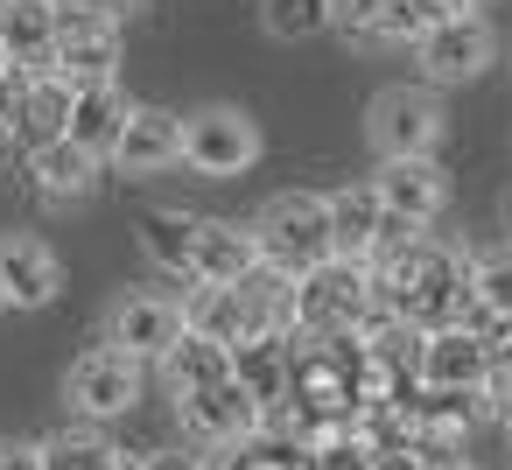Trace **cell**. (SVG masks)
<instances>
[{
    "label": "cell",
    "instance_id": "cell-1",
    "mask_svg": "<svg viewBox=\"0 0 512 470\" xmlns=\"http://www.w3.org/2000/svg\"><path fill=\"white\" fill-rule=\"evenodd\" d=\"M372 295H379L386 316H400L421 337L456 330L470 316V260L456 246L428 239V232H400L372 260Z\"/></svg>",
    "mask_w": 512,
    "mask_h": 470
},
{
    "label": "cell",
    "instance_id": "cell-2",
    "mask_svg": "<svg viewBox=\"0 0 512 470\" xmlns=\"http://www.w3.org/2000/svg\"><path fill=\"white\" fill-rule=\"evenodd\" d=\"M162 386H169L183 428H190L204 449H239V442L267 435L260 407H253V400L239 393V379H232V351H218V344H204V337H190V330H183L176 351L162 358Z\"/></svg>",
    "mask_w": 512,
    "mask_h": 470
},
{
    "label": "cell",
    "instance_id": "cell-3",
    "mask_svg": "<svg viewBox=\"0 0 512 470\" xmlns=\"http://www.w3.org/2000/svg\"><path fill=\"white\" fill-rule=\"evenodd\" d=\"M246 232H253V246H260V267L281 274V281H302L309 267L330 260V204H323L316 190H281V197H267Z\"/></svg>",
    "mask_w": 512,
    "mask_h": 470
},
{
    "label": "cell",
    "instance_id": "cell-4",
    "mask_svg": "<svg viewBox=\"0 0 512 470\" xmlns=\"http://www.w3.org/2000/svg\"><path fill=\"white\" fill-rule=\"evenodd\" d=\"M372 309H379L372 267H358V260H323L302 281H288V330L295 337H351Z\"/></svg>",
    "mask_w": 512,
    "mask_h": 470
},
{
    "label": "cell",
    "instance_id": "cell-5",
    "mask_svg": "<svg viewBox=\"0 0 512 470\" xmlns=\"http://www.w3.org/2000/svg\"><path fill=\"white\" fill-rule=\"evenodd\" d=\"M449 134V113L428 85H386L365 113V141L379 148V162H435Z\"/></svg>",
    "mask_w": 512,
    "mask_h": 470
},
{
    "label": "cell",
    "instance_id": "cell-6",
    "mask_svg": "<svg viewBox=\"0 0 512 470\" xmlns=\"http://www.w3.org/2000/svg\"><path fill=\"white\" fill-rule=\"evenodd\" d=\"M183 162L197 176H246L260 162V120L246 106H225V99L183 113Z\"/></svg>",
    "mask_w": 512,
    "mask_h": 470
},
{
    "label": "cell",
    "instance_id": "cell-7",
    "mask_svg": "<svg viewBox=\"0 0 512 470\" xmlns=\"http://www.w3.org/2000/svg\"><path fill=\"white\" fill-rule=\"evenodd\" d=\"M491 57H498V36H491V22H484V15H442V22L414 43V64H421L428 92L484 78V64H491Z\"/></svg>",
    "mask_w": 512,
    "mask_h": 470
},
{
    "label": "cell",
    "instance_id": "cell-8",
    "mask_svg": "<svg viewBox=\"0 0 512 470\" xmlns=\"http://www.w3.org/2000/svg\"><path fill=\"white\" fill-rule=\"evenodd\" d=\"M176 337H183V302H176V295H148V288L113 295V309H106V344H113L120 358L162 365V358L176 351Z\"/></svg>",
    "mask_w": 512,
    "mask_h": 470
},
{
    "label": "cell",
    "instance_id": "cell-9",
    "mask_svg": "<svg viewBox=\"0 0 512 470\" xmlns=\"http://www.w3.org/2000/svg\"><path fill=\"white\" fill-rule=\"evenodd\" d=\"M113 71H120V22L57 0V64H50V78H64L78 92V85H113Z\"/></svg>",
    "mask_w": 512,
    "mask_h": 470
},
{
    "label": "cell",
    "instance_id": "cell-10",
    "mask_svg": "<svg viewBox=\"0 0 512 470\" xmlns=\"http://www.w3.org/2000/svg\"><path fill=\"white\" fill-rule=\"evenodd\" d=\"M64 400H71L85 421H113V414H127V407L141 400V365L120 358L113 344H92V351L64 372Z\"/></svg>",
    "mask_w": 512,
    "mask_h": 470
},
{
    "label": "cell",
    "instance_id": "cell-11",
    "mask_svg": "<svg viewBox=\"0 0 512 470\" xmlns=\"http://www.w3.org/2000/svg\"><path fill=\"white\" fill-rule=\"evenodd\" d=\"M57 295H64L57 253L36 232H0V309L29 316V309H50Z\"/></svg>",
    "mask_w": 512,
    "mask_h": 470
},
{
    "label": "cell",
    "instance_id": "cell-12",
    "mask_svg": "<svg viewBox=\"0 0 512 470\" xmlns=\"http://www.w3.org/2000/svg\"><path fill=\"white\" fill-rule=\"evenodd\" d=\"M491 379V344L477 330H435L421 337V365H414V393H484Z\"/></svg>",
    "mask_w": 512,
    "mask_h": 470
},
{
    "label": "cell",
    "instance_id": "cell-13",
    "mask_svg": "<svg viewBox=\"0 0 512 470\" xmlns=\"http://www.w3.org/2000/svg\"><path fill=\"white\" fill-rule=\"evenodd\" d=\"M0 64L22 85L50 78V64H57V0H8V8H0Z\"/></svg>",
    "mask_w": 512,
    "mask_h": 470
},
{
    "label": "cell",
    "instance_id": "cell-14",
    "mask_svg": "<svg viewBox=\"0 0 512 470\" xmlns=\"http://www.w3.org/2000/svg\"><path fill=\"white\" fill-rule=\"evenodd\" d=\"M372 197H379V211H386L393 225L428 232V225L442 218V204H449V176H442L435 162H379Z\"/></svg>",
    "mask_w": 512,
    "mask_h": 470
},
{
    "label": "cell",
    "instance_id": "cell-15",
    "mask_svg": "<svg viewBox=\"0 0 512 470\" xmlns=\"http://www.w3.org/2000/svg\"><path fill=\"white\" fill-rule=\"evenodd\" d=\"M106 162H113L120 176H162V169H176V162H183V113H169V106H134Z\"/></svg>",
    "mask_w": 512,
    "mask_h": 470
},
{
    "label": "cell",
    "instance_id": "cell-16",
    "mask_svg": "<svg viewBox=\"0 0 512 470\" xmlns=\"http://www.w3.org/2000/svg\"><path fill=\"white\" fill-rule=\"evenodd\" d=\"M260 274V246L246 225L232 218H197V239H190V281L197 288H239Z\"/></svg>",
    "mask_w": 512,
    "mask_h": 470
},
{
    "label": "cell",
    "instance_id": "cell-17",
    "mask_svg": "<svg viewBox=\"0 0 512 470\" xmlns=\"http://www.w3.org/2000/svg\"><path fill=\"white\" fill-rule=\"evenodd\" d=\"M288 351H295V330H260V337H246V344L232 351V379H239V393L260 407L267 428H274L281 407H288Z\"/></svg>",
    "mask_w": 512,
    "mask_h": 470
},
{
    "label": "cell",
    "instance_id": "cell-18",
    "mask_svg": "<svg viewBox=\"0 0 512 470\" xmlns=\"http://www.w3.org/2000/svg\"><path fill=\"white\" fill-rule=\"evenodd\" d=\"M330 260H358L372 267L379 246H386V211L372 197V183H351V190H330Z\"/></svg>",
    "mask_w": 512,
    "mask_h": 470
},
{
    "label": "cell",
    "instance_id": "cell-19",
    "mask_svg": "<svg viewBox=\"0 0 512 470\" xmlns=\"http://www.w3.org/2000/svg\"><path fill=\"white\" fill-rule=\"evenodd\" d=\"M127 92L120 85H78L71 92V120H64V141L71 148H85L92 162H106L113 155V141H120V127H127Z\"/></svg>",
    "mask_w": 512,
    "mask_h": 470
},
{
    "label": "cell",
    "instance_id": "cell-20",
    "mask_svg": "<svg viewBox=\"0 0 512 470\" xmlns=\"http://www.w3.org/2000/svg\"><path fill=\"white\" fill-rule=\"evenodd\" d=\"M99 176H106V162H92V155L71 148V141H50V148L29 155V183H36L43 204H85V197L99 190Z\"/></svg>",
    "mask_w": 512,
    "mask_h": 470
},
{
    "label": "cell",
    "instance_id": "cell-21",
    "mask_svg": "<svg viewBox=\"0 0 512 470\" xmlns=\"http://www.w3.org/2000/svg\"><path fill=\"white\" fill-rule=\"evenodd\" d=\"M64 120H71V85H64V78L22 85V99H15V134H22L29 155L50 148V141H64Z\"/></svg>",
    "mask_w": 512,
    "mask_h": 470
},
{
    "label": "cell",
    "instance_id": "cell-22",
    "mask_svg": "<svg viewBox=\"0 0 512 470\" xmlns=\"http://www.w3.org/2000/svg\"><path fill=\"white\" fill-rule=\"evenodd\" d=\"M190 239H197V211H148L141 218V253L148 267L190 281Z\"/></svg>",
    "mask_w": 512,
    "mask_h": 470
},
{
    "label": "cell",
    "instance_id": "cell-23",
    "mask_svg": "<svg viewBox=\"0 0 512 470\" xmlns=\"http://www.w3.org/2000/svg\"><path fill=\"white\" fill-rule=\"evenodd\" d=\"M470 316L477 323H512V246H491L470 260Z\"/></svg>",
    "mask_w": 512,
    "mask_h": 470
},
{
    "label": "cell",
    "instance_id": "cell-24",
    "mask_svg": "<svg viewBox=\"0 0 512 470\" xmlns=\"http://www.w3.org/2000/svg\"><path fill=\"white\" fill-rule=\"evenodd\" d=\"M260 29L274 43H316L337 29V0H260Z\"/></svg>",
    "mask_w": 512,
    "mask_h": 470
},
{
    "label": "cell",
    "instance_id": "cell-25",
    "mask_svg": "<svg viewBox=\"0 0 512 470\" xmlns=\"http://www.w3.org/2000/svg\"><path fill=\"white\" fill-rule=\"evenodd\" d=\"M43 470H134V463L99 428H64V435L43 442Z\"/></svg>",
    "mask_w": 512,
    "mask_h": 470
},
{
    "label": "cell",
    "instance_id": "cell-26",
    "mask_svg": "<svg viewBox=\"0 0 512 470\" xmlns=\"http://www.w3.org/2000/svg\"><path fill=\"white\" fill-rule=\"evenodd\" d=\"M204 470H309V449L302 442H239V449H211V456H197Z\"/></svg>",
    "mask_w": 512,
    "mask_h": 470
},
{
    "label": "cell",
    "instance_id": "cell-27",
    "mask_svg": "<svg viewBox=\"0 0 512 470\" xmlns=\"http://www.w3.org/2000/svg\"><path fill=\"white\" fill-rule=\"evenodd\" d=\"M309 470H372V449L344 428V435H323V442H309Z\"/></svg>",
    "mask_w": 512,
    "mask_h": 470
},
{
    "label": "cell",
    "instance_id": "cell-28",
    "mask_svg": "<svg viewBox=\"0 0 512 470\" xmlns=\"http://www.w3.org/2000/svg\"><path fill=\"white\" fill-rule=\"evenodd\" d=\"M15 99H22V78L0 85V162H8V155L22 148V134H15Z\"/></svg>",
    "mask_w": 512,
    "mask_h": 470
},
{
    "label": "cell",
    "instance_id": "cell-29",
    "mask_svg": "<svg viewBox=\"0 0 512 470\" xmlns=\"http://www.w3.org/2000/svg\"><path fill=\"white\" fill-rule=\"evenodd\" d=\"M0 470H43V442H22V435H0Z\"/></svg>",
    "mask_w": 512,
    "mask_h": 470
},
{
    "label": "cell",
    "instance_id": "cell-30",
    "mask_svg": "<svg viewBox=\"0 0 512 470\" xmlns=\"http://www.w3.org/2000/svg\"><path fill=\"white\" fill-rule=\"evenodd\" d=\"M134 470H204V463L183 456V449H162V456H148V463H134Z\"/></svg>",
    "mask_w": 512,
    "mask_h": 470
},
{
    "label": "cell",
    "instance_id": "cell-31",
    "mask_svg": "<svg viewBox=\"0 0 512 470\" xmlns=\"http://www.w3.org/2000/svg\"><path fill=\"white\" fill-rule=\"evenodd\" d=\"M64 8H85V15H106V22H120L134 0H64Z\"/></svg>",
    "mask_w": 512,
    "mask_h": 470
},
{
    "label": "cell",
    "instance_id": "cell-32",
    "mask_svg": "<svg viewBox=\"0 0 512 470\" xmlns=\"http://www.w3.org/2000/svg\"><path fill=\"white\" fill-rule=\"evenodd\" d=\"M372 470H428V463H421V456H407V449H400V456H379V463H372Z\"/></svg>",
    "mask_w": 512,
    "mask_h": 470
},
{
    "label": "cell",
    "instance_id": "cell-33",
    "mask_svg": "<svg viewBox=\"0 0 512 470\" xmlns=\"http://www.w3.org/2000/svg\"><path fill=\"white\" fill-rule=\"evenodd\" d=\"M477 8H491V0H463V15H477Z\"/></svg>",
    "mask_w": 512,
    "mask_h": 470
},
{
    "label": "cell",
    "instance_id": "cell-34",
    "mask_svg": "<svg viewBox=\"0 0 512 470\" xmlns=\"http://www.w3.org/2000/svg\"><path fill=\"white\" fill-rule=\"evenodd\" d=\"M505 225H512V190H505Z\"/></svg>",
    "mask_w": 512,
    "mask_h": 470
},
{
    "label": "cell",
    "instance_id": "cell-35",
    "mask_svg": "<svg viewBox=\"0 0 512 470\" xmlns=\"http://www.w3.org/2000/svg\"><path fill=\"white\" fill-rule=\"evenodd\" d=\"M0 85H8V64H0Z\"/></svg>",
    "mask_w": 512,
    "mask_h": 470
},
{
    "label": "cell",
    "instance_id": "cell-36",
    "mask_svg": "<svg viewBox=\"0 0 512 470\" xmlns=\"http://www.w3.org/2000/svg\"><path fill=\"white\" fill-rule=\"evenodd\" d=\"M505 428H512V407H505Z\"/></svg>",
    "mask_w": 512,
    "mask_h": 470
},
{
    "label": "cell",
    "instance_id": "cell-37",
    "mask_svg": "<svg viewBox=\"0 0 512 470\" xmlns=\"http://www.w3.org/2000/svg\"><path fill=\"white\" fill-rule=\"evenodd\" d=\"M0 8H8V0H0Z\"/></svg>",
    "mask_w": 512,
    "mask_h": 470
},
{
    "label": "cell",
    "instance_id": "cell-38",
    "mask_svg": "<svg viewBox=\"0 0 512 470\" xmlns=\"http://www.w3.org/2000/svg\"><path fill=\"white\" fill-rule=\"evenodd\" d=\"M456 470H463V463H456Z\"/></svg>",
    "mask_w": 512,
    "mask_h": 470
}]
</instances>
